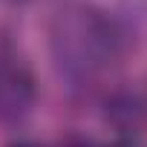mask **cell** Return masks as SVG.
Masks as SVG:
<instances>
[{"instance_id":"1","label":"cell","mask_w":147,"mask_h":147,"mask_svg":"<svg viewBox=\"0 0 147 147\" xmlns=\"http://www.w3.org/2000/svg\"><path fill=\"white\" fill-rule=\"evenodd\" d=\"M133 40L115 15L72 3L49 20V55L58 75L72 87H87L130 52Z\"/></svg>"},{"instance_id":"2","label":"cell","mask_w":147,"mask_h":147,"mask_svg":"<svg viewBox=\"0 0 147 147\" xmlns=\"http://www.w3.org/2000/svg\"><path fill=\"white\" fill-rule=\"evenodd\" d=\"M35 101L38 81L29 63L12 49H0V124H20Z\"/></svg>"},{"instance_id":"3","label":"cell","mask_w":147,"mask_h":147,"mask_svg":"<svg viewBox=\"0 0 147 147\" xmlns=\"http://www.w3.org/2000/svg\"><path fill=\"white\" fill-rule=\"evenodd\" d=\"M104 121L121 138H136L147 130V95L138 90H113L104 98Z\"/></svg>"},{"instance_id":"4","label":"cell","mask_w":147,"mask_h":147,"mask_svg":"<svg viewBox=\"0 0 147 147\" xmlns=\"http://www.w3.org/2000/svg\"><path fill=\"white\" fill-rule=\"evenodd\" d=\"M61 147H95L90 138H81V136H72V138H66Z\"/></svg>"},{"instance_id":"5","label":"cell","mask_w":147,"mask_h":147,"mask_svg":"<svg viewBox=\"0 0 147 147\" xmlns=\"http://www.w3.org/2000/svg\"><path fill=\"white\" fill-rule=\"evenodd\" d=\"M110 147H138V141L136 138H115Z\"/></svg>"},{"instance_id":"6","label":"cell","mask_w":147,"mask_h":147,"mask_svg":"<svg viewBox=\"0 0 147 147\" xmlns=\"http://www.w3.org/2000/svg\"><path fill=\"white\" fill-rule=\"evenodd\" d=\"M9 147H43V144H38V141H32V138H20V141H15V144H9Z\"/></svg>"},{"instance_id":"7","label":"cell","mask_w":147,"mask_h":147,"mask_svg":"<svg viewBox=\"0 0 147 147\" xmlns=\"http://www.w3.org/2000/svg\"><path fill=\"white\" fill-rule=\"evenodd\" d=\"M20 3H32V0H0V6H20Z\"/></svg>"}]
</instances>
